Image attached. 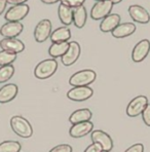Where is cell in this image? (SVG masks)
<instances>
[{
  "instance_id": "cell-1",
  "label": "cell",
  "mask_w": 150,
  "mask_h": 152,
  "mask_svg": "<svg viewBox=\"0 0 150 152\" xmlns=\"http://www.w3.org/2000/svg\"><path fill=\"white\" fill-rule=\"evenodd\" d=\"M10 126H12L13 133L17 134L19 137L25 138V139L30 138L33 134L31 124L23 116H12L10 119Z\"/></svg>"
},
{
  "instance_id": "cell-2",
  "label": "cell",
  "mask_w": 150,
  "mask_h": 152,
  "mask_svg": "<svg viewBox=\"0 0 150 152\" xmlns=\"http://www.w3.org/2000/svg\"><path fill=\"white\" fill-rule=\"evenodd\" d=\"M97 74L95 71L86 69V70L78 71L74 73L69 79V83L72 86L73 88H77V86H89L91 83H93L96 80Z\"/></svg>"
},
{
  "instance_id": "cell-3",
  "label": "cell",
  "mask_w": 150,
  "mask_h": 152,
  "mask_svg": "<svg viewBox=\"0 0 150 152\" xmlns=\"http://www.w3.org/2000/svg\"><path fill=\"white\" fill-rule=\"evenodd\" d=\"M58 69V62L53 59L44 60L35 67L34 75L38 79H48L56 73Z\"/></svg>"
},
{
  "instance_id": "cell-4",
  "label": "cell",
  "mask_w": 150,
  "mask_h": 152,
  "mask_svg": "<svg viewBox=\"0 0 150 152\" xmlns=\"http://www.w3.org/2000/svg\"><path fill=\"white\" fill-rule=\"evenodd\" d=\"M113 7V3L111 0H103V1H98L97 3L94 4L93 8L91 10V18L93 20H103L110 15L111 10Z\"/></svg>"
},
{
  "instance_id": "cell-5",
  "label": "cell",
  "mask_w": 150,
  "mask_h": 152,
  "mask_svg": "<svg viewBox=\"0 0 150 152\" xmlns=\"http://www.w3.org/2000/svg\"><path fill=\"white\" fill-rule=\"evenodd\" d=\"M148 105V99L145 96H138L129 103L127 107V114L130 117H137L143 113L144 109Z\"/></svg>"
},
{
  "instance_id": "cell-6",
  "label": "cell",
  "mask_w": 150,
  "mask_h": 152,
  "mask_svg": "<svg viewBox=\"0 0 150 152\" xmlns=\"http://www.w3.org/2000/svg\"><path fill=\"white\" fill-rule=\"evenodd\" d=\"M91 139L93 143H97L100 144L103 148L104 152H110L113 148V141L111 137L106 134L105 132L101 131V129H96L93 131L91 134Z\"/></svg>"
},
{
  "instance_id": "cell-7",
  "label": "cell",
  "mask_w": 150,
  "mask_h": 152,
  "mask_svg": "<svg viewBox=\"0 0 150 152\" xmlns=\"http://www.w3.org/2000/svg\"><path fill=\"white\" fill-rule=\"evenodd\" d=\"M29 10L30 8L25 3L13 5L5 13V20L7 22H20L28 15Z\"/></svg>"
},
{
  "instance_id": "cell-8",
  "label": "cell",
  "mask_w": 150,
  "mask_h": 152,
  "mask_svg": "<svg viewBox=\"0 0 150 152\" xmlns=\"http://www.w3.org/2000/svg\"><path fill=\"white\" fill-rule=\"evenodd\" d=\"M150 51V41L148 39H143L135 45L132 51V60L135 63H140L146 59Z\"/></svg>"
},
{
  "instance_id": "cell-9",
  "label": "cell",
  "mask_w": 150,
  "mask_h": 152,
  "mask_svg": "<svg viewBox=\"0 0 150 152\" xmlns=\"http://www.w3.org/2000/svg\"><path fill=\"white\" fill-rule=\"evenodd\" d=\"M94 91L89 86H77L73 88L67 93V97L75 102H83L93 96Z\"/></svg>"
},
{
  "instance_id": "cell-10",
  "label": "cell",
  "mask_w": 150,
  "mask_h": 152,
  "mask_svg": "<svg viewBox=\"0 0 150 152\" xmlns=\"http://www.w3.org/2000/svg\"><path fill=\"white\" fill-rule=\"evenodd\" d=\"M80 45L78 44V42L76 41H71L69 42V48L67 50V53L62 57V63L64 66H71L75 63L78 60L80 56Z\"/></svg>"
},
{
  "instance_id": "cell-11",
  "label": "cell",
  "mask_w": 150,
  "mask_h": 152,
  "mask_svg": "<svg viewBox=\"0 0 150 152\" xmlns=\"http://www.w3.org/2000/svg\"><path fill=\"white\" fill-rule=\"evenodd\" d=\"M51 35V23L50 20H42L34 30V38L37 42H44Z\"/></svg>"
},
{
  "instance_id": "cell-12",
  "label": "cell",
  "mask_w": 150,
  "mask_h": 152,
  "mask_svg": "<svg viewBox=\"0 0 150 152\" xmlns=\"http://www.w3.org/2000/svg\"><path fill=\"white\" fill-rule=\"evenodd\" d=\"M24 26L20 22H8L0 29V35L5 38H15L22 33Z\"/></svg>"
},
{
  "instance_id": "cell-13",
  "label": "cell",
  "mask_w": 150,
  "mask_h": 152,
  "mask_svg": "<svg viewBox=\"0 0 150 152\" xmlns=\"http://www.w3.org/2000/svg\"><path fill=\"white\" fill-rule=\"evenodd\" d=\"M129 13L133 19V21L137 22V23L147 24L150 22L149 12L141 5H137V4L131 5L129 7Z\"/></svg>"
},
{
  "instance_id": "cell-14",
  "label": "cell",
  "mask_w": 150,
  "mask_h": 152,
  "mask_svg": "<svg viewBox=\"0 0 150 152\" xmlns=\"http://www.w3.org/2000/svg\"><path fill=\"white\" fill-rule=\"evenodd\" d=\"M0 48L10 53H20L25 50V44L17 38H3L0 41Z\"/></svg>"
},
{
  "instance_id": "cell-15",
  "label": "cell",
  "mask_w": 150,
  "mask_h": 152,
  "mask_svg": "<svg viewBox=\"0 0 150 152\" xmlns=\"http://www.w3.org/2000/svg\"><path fill=\"white\" fill-rule=\"evenodd\" d=\"M93 129L94 124L91 121H84L73 124L69 131V134L72 138H81L89 135L91 132H93Z\"/></svg>"
},
{
  "instance_id": "cell-16",
  "label": "cell",
  "mask_w": 150,
  "mask_h": 152,
  "mask_svg": "<svg viewBox=\"0 0 150 152\" xmlns=\"http://www.w3.org/2000/svg\"><path fill=\"white\" fill-rule=\"evenodd\" d=\"M120 24V15L117 13H110L100 24V30L104 33L112 32L114 29Z\"/></svg>"
},
{
  "instance_id": "cell-17",
  "label": "cell",
  "mask_w": 150,
  "mask_h": 152,
  "mask_svg": "<svg viewBox=\"0 0 150 152\" xmlns=\"http://www.w3.org/2000/svg\"><path fill=\"white\" fill-rule=\"evenodd\" d=\"M18 86L13 83H8L0 88V104H5L12 101L18 95Z\"/></svg>"
},
{
  "instance_id": "cell-18",
  "label": "cell",
  "mask_w": 150,
  "mask_h": 152,
  "mask_svg": "<svg viewBox=\"0 0 150 152\" xmlns=\"http://www.w3.org/2000/svg\"><path fill=\"white\" fill-rule=\"evenodd\" d=\"M136 29L137 28L134 23H122L119 24L111 33L114 38H125L134 34Z\"/></svg>"
},
{
  "instance_id": "cell-19",
  "label": "cell",
  "mask_w": 150,
  "mask_h": 152,
  "mask_svg": "<svg viewBox=\"0 0 150 152\" xmlns=\"http://www.w3.org/2000/svg\"><path fill=\"white\" fill-rule=\"evenodd\" d=\"M91 111L89 109H78V110L74 111L69 117V121L72 124H80V122H84V121H89L91 118Z\"/></svg>"
},
{
  "instance_id": "cell-20",
  "label": "cell",
  "mask_w": 150,
  "mask_h": 152,
  "mask_svg": "<svg viewBox=\"0 0 150 152\" xmlns=\"http://www.w3.org/2000/svg\"><path fill=\"white\" fill-rule=\"evenodd\" d=\"M88 13L84 5H80L73 8V23L77 28H82L86 23Z\"/></svg>"
},
{
  "instance_id": "cell-21",
  "label": "cell",
  "mask_w": 150,
  "mask_h": 152,
  "mask_svg": "<svg viewBox=\"0 0 150 152\" xmlns=\"http://www.w3.org/2000/svg\"><path fill=\"white\" fill-rule=\"evenodd\" d=\"M58 15H59L60 21L65 26H69L73 22V8L61 3L58 8Z\"/></svg>"
},
{
  "instance_id": "cell-22",
  "label": "cell",
  "mask_w": 150,
  "mask_h": 152,
  "mask_svg": "<svg viewBox=\"0 0 150 152\" xmlns=\"http://www.w3.org/2000/svg\"><path fill=\"white\" fill-rule=\"evenodd\" d=\"M71 38V32L70 29L66 27H60L56 29L50 35V39L53 42H66Z\"/></svg>"
},
{
  "instance_id": "cell-23",
  "label": "cell",
  "mask_w": 150,
  "mask_h": 152,
  "mask_svg": "<svg viewBox=\"0 0 150 152\" xmlns=\"http://www.w3.org/2000/svg\"><path fill=\"white\" fill-rule=\"evenodd\" d=\"M69 48L68 42H53L48 48V53L53 58L63 57Z\"/></svg>"
},
{
  "instance_id": "cell-24",
  "label": "cell",
  "mask_w": 150,
  "mask_h": 152,
  "mask_svg": "<svg viewBox=\"0 0 150 152\" xmlns=\"http://www.w3.org/2000/svg\"><path fill=\"white\" fill-rule=\"evenodd\" d=\"M21 144L17 141H4L0 143V152H20Z\"/></svg>"
},
{
  "instance_id": "cell-25",
  "label": "cell",
  "mask_w": 150,
  "mask_h": 152,
  "mask_svg": "<svg viewBox=\"0 0 150 152\" xmlns=\"http://www.w3.org/2000/svg\"><path fill=\"white\" fill-rule=\"evenodd\" d=\"M15 74V67L12 65L0 67V83H4L10 80Z\"/></svg>"
},
{
  "instance_id": "cell-26",
  "label": "cell",
  "mask_w": 150,
  "mask_h": 152,
  "mask_svg": "<svg viewBox=\"0 0 150 152\" xmlns=\"http://www.w3.org/2000/svg\"><path fill=\"white\" fill-rule=\"evenodd\" d=\"M17 59V53H10V51L2 50L0 51V66H7L12 65V63L15 61Z\"/></svg>"
},
{
  "instance_id": "cell-27",
  "label": "cell",
  "mask_w": 150,
  "mask_h": 152,
  "mask_svg": "<svg viewBox=\"0 0 150 152\" xmlns=\"http://www.w3.org/2000/svg\"><path fill=\"white\" fill-rule=\"evenodd\" d=\"M84 1H86V0H61V3L69 6V7L75 8V7H77V6L83 5Z\"/></svg>"
},
{
  "instance_id": "cell-28",
  "label": "cell",
  "mask_w": 150,
  "mask_h": 152,
  "mask_svg": "<svg viewBox=\"0 0 150 152\" xmlns=\"http://www.w3.org/2000/svg\"><path fill=\"white\" fill-rule=\"evenodd\" d=\"M50 152H72V147L68 144H61L53 147Z\"/></svg>"
},
{
  "instance_id": "cell-29",
  "label": "cell",
  "mask_w": 150,
  "mask_h": 152,
  "mask_svg": "<svg viewBox=\"0 0 150 152\" xmlns=\"http://www.w3.org/2000/svg\"><path fill=\"white\" fill-rule=\"evenodd\" d=\"M142 118H143V121L145 122V124L150 126V104L147 105L146 108H145L144 111H143Z\"/></svg>"
},
{
  "instance_id": "cell-30",
  "label": "cell",
  "mask_w": 150,
  "mask_h": 152,
  "mask_svg": "<svg viewBox=\"0 0 150 152\" xmlns=\"http://www.w3.org/2000/svg\"><path fill=\"white\" fill-rule=\"evenodd\" d=\"M84 152H103V148L100 144L93 143V144L89 145L88 148L84 150Z\"/></svg>"
},
{
  "instance_id": "cell-31",
  "label": "cell",
  "mask_w": 150,
  "mask_h": 152,
  "mask_svg": "<svg viewBox=\"0 0 150 152\" xmlns=\"http://www.w3.org/2000/svg\"><path fill=\"white\" fill-rule=\"evenodd\" d=\"M124 152H144V146H143V144L138 143V144L132 145V146L130 147V148H127Z\"/></svg>"
},
{
  "instance_id": "cell-32",
  "label": "cell",
  "mask_w": 150,
  "mask_h": 152,
  "mask_svg": "<svg viewBox=\"0 0 150 152\" xmlns=\"http://www.w3.org/2000/svg\"><path fill=\"white\" fill-rule=\"evenodd\" d=\"M6 1L7 3L12 4V5H19V4H24L28 0H6Z\"/></svg>"
},
{
  "instance_id": "cell-33",
  "label": "cell",
  "mask_w": 150,
  "mask_h": 152,
  "mask_svg": "<svg viewBox=\"0 0 150 152\" xmlns=\"http://www.w3.org/2000/svg\"><path fill=\"white\" fill-rule=\"evenodd\" d=\"M6 4H7L6 0H0V15H2L4 10H5Z\"/></svg>"
},
{
  "instance_id": "cell-34",
  "label": "cell",
  "mask_w": 150,
  "mask_h": 152,
  "mask_svg": "<svg viewBox=\"0 0 150 152\" xmlns=\"http://www.w3.org/2000/svg\"><path fill=\"white\" fill-rule=\"evenodd\" d=\"M40 1L44 4H55V3H57V2L61 1V0H40Z\"/></svg>"
},
{
  "instance_id": "cell-35",
  "label": "cell",
  "mask_w": 150,
  "mask_h": 152,
  "mask_svg": "<svg viewBox=\"0 0 150 152\" xmlns=\"http://www.w3.org/2000/svg\"><path fill=\"white\" fill-rule=\"evenodd\" d=\"M122 0H111V2H112L113 4H117V3H119V2H121Z\"/></svg>"
},
{
  "instance_id": "cell-36",
  "label": "cell",
  "mask_w": 150,
  "mask_h": 152,
  "mask_svg": "<svg viewBox=\"0 0 150 152\" xmlns=\"http://www.w3.org/2000/svg\"><path fill=\"white\" fill-rule=\"evenodd\" d=\"M96 1H97V2H98V1H103V0H96Z\"/></svg>"
}]
</instances>
